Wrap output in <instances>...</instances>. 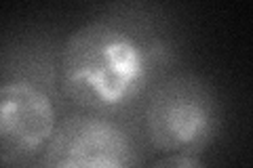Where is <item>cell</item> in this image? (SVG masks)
<instances>
[{
    "label": "cell",
    "instance_id": "4",
    "mask_svg": "<svg viewBox=\"0 0 253 168\" xmlns=\"http://www.w3.org/2000/svg\"><path fill=\"white\" fill-rule=\"evenodd\" d=\"M55 133V109L34 84H0V164L23 162L41 151Z\"/></svg>",
    "mask_w": 253,
    "mask_h": 168
},
{
    "label": "cell",
    "instance_id": "5",
    "mask_svg": "<svg viewBox=\"0 0 253 168\" xmlns=\"http://www.w3.org/2000/svg\"><path fill=\"white\" fill-rule=\"evenodd\" d=\"M150 168H209V166L192 154H167Z\"/></svg>",
    "mask_w": 253,
    "mask_h": 168
},
{
    "label": "cell",
    "instance_id": "2",
    "mask_svg": "<svg viewBox=\"0 0 253 168\" xmlns=\"http://www.w3.org/2000/svg\"><path fill=\"white\" fill-rule=\"evenodd\" d=\"M144 122L156 149L194 156V151L205 149L217 134V99L201 78L173 76L154 89Z\"/></svg>",
    "mask_w": 253,
    "mask_h": 168
},
{
    "label": "cell",
    "instance_id": "3",
    "mask_svg": "<svg viewBox=\"0 0 253 168\" xmlns=\"http://www.w3.org/2000/svg\"><path fill=\"white\" fill-rule=\"evenodd\" d=\"M135 149L121 126L99 116H72L55 129L42 168H135Z\"/></svg>",
    "mask_w": 253,
    "mask_h": 168
},
{
    "label": "cell",
    "instance_id": "1",
    "mask_svg": "<svg viewBox=\"0 0 253 168\" xmlns=\"http://www.w3.org/2000/svg\"><path fill=\"white\" fill-rule=\"evenodd\" d=\"M61 89L93 111L125 107L144 89L146 55L125 30L106 21L76 28L61 49Z\"/></svg>",
    "mask_w": 253,
    "mask_h": 168
}]
</instances>
